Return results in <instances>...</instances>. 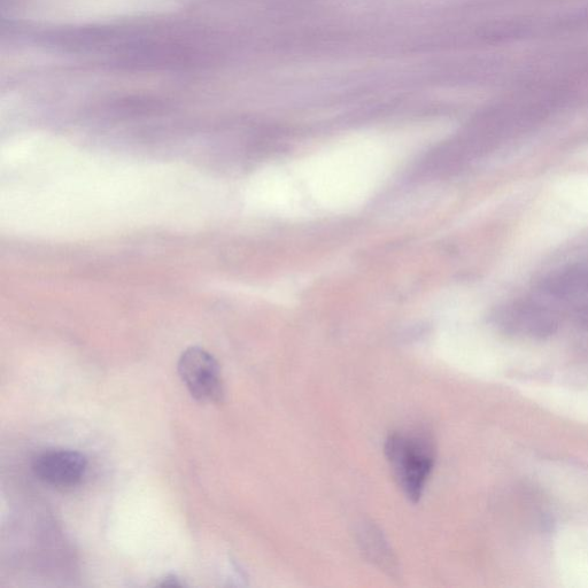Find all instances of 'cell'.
<instances>
[{
	"label": "cell",
	"instance_id": "obj_1",
	"mask_svg": "<svg viewBox=\"0 0 588 588\" xmlns=\"http://www.w3.org/2000/svg\"><path fill=\"white\" fill-rule=\"evenodd\" d=\"M386 459L406 497L420 501L436 460L433 441L421 432H394L386 439Z\"/></svg>",
	"mask_w": 588,
	"mask_h": 588
},
{
	"label": "cell",
	"instance_id": "obj_2",
	"mask_svg": "<svg viewBox=\"0 0 588 588\" xmlns=\"http://www.w3.org/2000/svg\"><path fill=\"white\" fill-rule=\"evenodd\" d=\"M179 374L191 396L200 402L220 404L224 386L218 361L201 347H190L179 360Z\"/></svg>",
	"mask_w": 588,
	"mask_h": 588
},
{
	"label": "cell",
	"instance_id": "obj_3",
	"mask_svg": "<svg viewBox=\"0 0 588 588\" xmlns=\"http://www.w3.org/2000/svg\"><path fill=\"white\" fill-rule=\"evenodd\" d=\"M33 470L45 484L69 489L83 481L88 470V460L80 452L51 450L36 456Z\"/></svg>",
	"mask_w": 588,
	"mask_h": 588
},
{
	"label": "cell",
	"instance_id": "obj_4",
	"mask_svg": "<svg viewBox=\"0 0 588 588\" xmlns=\"http://www.w3.org/2000/svg\"><path fill=\"white\" fill-rule=\"evenodd\" d=\"M360 536L363 552L368 555L369 559L377 563L379 567L392 571L394 568L393 556L381 532L374 526L368 525L360 532Z\"/></svg>",
	"mask_w": 588,
	"mask_h": 588
},
{
	"label": "cell",
	"instance_id": "obj_5",
	"mask_svg": "<svg viewBox=\"0 0 588 588\" xmlns=\"http://www.w3.org/2000/svg\"><path fill=\"white\" fill-rule=\"evenodd\" d=\"M182 584L179 582V579L176 577H168L164 580V583L161 586H181Z\"/></svg>",
	"mask_w": 588,
	"mask_h": 588
}]
</instances>
